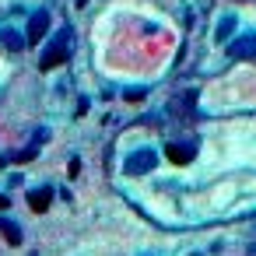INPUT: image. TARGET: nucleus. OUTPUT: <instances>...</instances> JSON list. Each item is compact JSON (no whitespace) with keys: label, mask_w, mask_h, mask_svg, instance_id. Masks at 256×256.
Wrapping results in <instances>:
<instances>
[{"label":"nucleus","mask_w":256,"mask_h":256,"mask_svg":"<svg viewBox=\"0 0 256 256\" xmlns=\"http://www.w3.org/2000/svg\"><path fill=\"white\" fill-rule=\"evenodd\" d=\"M67 39H70V28H64V32L56 36V42L50 46V53H46V56H42V64H39L42 70H53V67H60V64L70 56V50H67Z\"/></svg>","instance_id":"1"},{"label":"nucleus","mask_w":256,"mask_h":256,"mask_svg":"<svg viewBox=\"0 0 256 256\" xmlns=\"http://www.w3.org/2000/svg\"><path fill=\"white\" fill-rule=\"evenodd\" d=\"M154 165H158V151L140 148V151H134V154L126 158V176H144V172H151Z\"/></svg>","instance_id":"2"},{"label":"nucleus","mask_w":256,"mask_h":256,"mask_svg":"<svg viewBox=\"0 0 256 256\" xmlns=\"http://www.w3.org/2000/svg\"><path fill=\"white\" fill-rule=\"evenodd\" d=\"M228 53L235 60H256V32H246V36L232 39L228 42Z\"/></svg>","instance_id":"3"},{"label":"nucleus","mask_w":256,"mask_h":256,"mask_svg":"<svg viewBox=\"0 0 256 256\" xmlns=\"http://www.w3.org/2000/svg\"><path fill=\"white\" fill-rule=\"evenodd\" d=\"M50 32V11H36L32 14V22H28V36H25V42H42V36Z\"/></svg>","instance_id":"4"},{"label":"nucleus","mask_w":256,"mask_h":256,"mask_svg":"<svg viewBox=\"0 0 256 256\" xmlns=\"http://www.w3.org/2000/svg\"><path fill=\"white\" fill-rule=\"evenodd\" d=\"M50 200H53V190H50V186H39V190L28 193V207H32V210H46Z\"/></svg>","instance_id":"5"},{"label":"nucleus","mask_w":256,"mask_h":256,"mask_svg":"<svg viewBox=\"0 0 256 256\" xmlns=\"http://www.w3.org/2000/svg\"><path fill=\"white\" fill-rule=\"evenodd\" d=\"M165 154H168V162H176V165L193 162V148H186V144H168V148H165Z\"/></svg>","instance_id":"6"},{"label":"nucleus","mask_w":256,"mask_h":256,"mask_svg":"<svg viewBox=\"0 0 256 256\" xmlns=\"http://www.w3.org/2000/svg\"><path fill=\"white\" fill-rule=\"evenodd\" d=\"M0 42H4L8 50H14V53H22V50H25V36H18L14 28H4V32H0Z\"/></svg>","instance_id":"7"},{"label":"nucleus","mask_w":256,"mask_h":256,"mask_svg":"<svg viewBox=\"0 0 256 256\" xmlns=\"http://www.w3.org/2000/svg\"><path fill=\"white\" fill-rule=\"evenodd\" d=\"M0 232L8 235V242H11V246H18V242H22V228H18V224H11V221H0Z\"/></svg>","instance_id":"8"},{"label":"nucleus","mask_w":256,"mask_h":256,"mask_svg":"<svg viewBox=\"0 0 256 256\" xmlns=\"http://www.w3.org/2000/svg\"><path fill=\"white\" fill-rule=\"evenodd\" d=\"M232 32H235V14H224V18H221V25H218V39L224 42Z\"/></svg>","instance_id":"9"},{"label":"nucleus","mask_w":256,"mask_h":256,"mask_svg":"<svg viewBox=\"0 0 256 256\" xmlns=\"http://www.w3.org/2000/svg\"><path fill=\"white\" fill-rule=\"evenodd\" d=\"M8 204H11V200H8V196H0V207H8Z\"/></svg>","instance_id":"10"}]
</instances>
